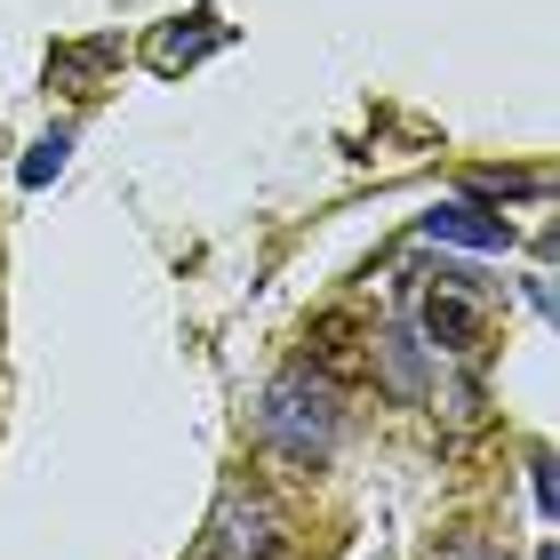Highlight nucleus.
Masks as SVG:
<instances>
[{"label":"nucleus","instance_id":"f257e3e1","mask_svg":"<svg viewBox=\"0 0 560 560\" xmlns=\"http://www.w3.org/2000/svg\"><path fill=\"white\" fill-rule=\"evenodd\" d=\"M217 537H224V552H233V560H280L296 528H289V513H280V497L265 489V480H233V489H224Z\"/></svg>","mask_w":560,"mask_h":560},{"label":"nucleus","instance_id":"f03ea898","mask_svg":"<svg viewBox=\"0 0 560 560\" xmlns=\"http://www.w3.org/2000/svg\"><path fill=\"white\" fill-rule=\"evenodd\" d=\"M265 432L289 441L296 465H313V448H328V432H337V417H328V385H320V376H289V385L272 393V409H265Z\"/></svg>","mask_w":560,"mask_h":560},{"label":"nucleus","instance_id":"7ed1b4c3","mask_svg":"<svg viewBox=\"0 0 560 560\" xmlns=\"http://www.w3.org/2000/svg\"><path fill=\"white\" fill-rule=\"evenodd\" d=\"M304 352H313V376H328V385H361V376L376 369V352H369V337H361V320H345V313L313 320Z\"/></svg>","mask_w":560,"mask_h":560},{"label":"nucleus","instance_id":"20e7f679","mask_svg":"<svg viewBox=\"0 0 560 560\" xmlns=\"http://www.w3.org/2000/svg\"><path fill=\"white\" fill-rule=\"evenodd\" d=\"M424 328H432V345H448V352H480L489 345V313H480L465 289H432L424 296Z\"/></svg>","mask_w":560,"mask_h":560}]
</instances>
